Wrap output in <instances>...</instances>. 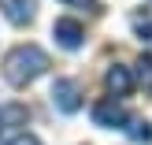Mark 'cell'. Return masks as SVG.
<instances>
[{"mask_svg":"<svg viewBox=\"0 0 152 145\" xmlns=\"http://www.w3.org/2000/svg\"><path fill=\"white\" fill-rule=\"evenodd\" d=\"M130 26H134V34H137L141 41H152V7L134 11V15H130Z\"/></svg>","mask_w":152,"mask_h":145,"instance_id":"ba28073f","label":"cell"},{"mask_svg":"<svg viewBox=\"0 0 152 145\" xmlns=\"http://www.w3.org/2000/svg\"><path fill=\"white\" fill-rule=\"evenodd\" d=\"M67 7H78V11H100V0H59Z\"/></svg>","mask_w":152,"mask_h":145,"instance_id":"8fae6325","label":"cell"},{"mask_svg":"<svg viewBox=\"0 0 152 145\" xmlns=\"http://www.w3.org/2000/svg\"><path fill=\"white\" fill-rule=\"evenodd\" d=\"M7 145H41V141H37L34 134H26V130H22V134H15V138L7 141Z\"/></svg>","mask_w":152,"mask_h":145,"instance_id":"7c38bea8","label":"cell"},{"mask_svg":"<svg viewBox=\"0 0 152 145\" xmlns=\"http://www.w3.org/2000/svg\"><path fill=\"white\" fill-rule=\"evenodd\" d=\"M52 37H56L63 49H78V45L86 41V30H82V22H74V19H56L52 22Z\"/></svg>","mask_w":152,"mask_h":145,"instance_id":"277c9868","label":"cell"},{"mask_svg":"<svg viewBox=\"0 0 152 145\" xmlns=\"http://www.w3.org/2000/svg\"><path fill=\"white\" fill-rule=\"evenodd\" d=\"M93 123L104 127V130H111V127H126L130 116H126V108L115 101V97H104V101L93 104Z\"/></svg>","mask_w":152,"mask_h":145,"instance_id":"3957f363","label":"cell"},{"mask_svg":"<svg viewBox=\"0 0 152 145\" xmlns=\"http://www.w3.org/2000/svg\"><path fill=\"white\" fill-rule=\"evenodd\" d=\"M104 86H108V93H115V97H126L134 89V74L126 71V67H108V74H104Z\"/></svg>","mask_w":152,"mask_h":145,"instance_id":"8992f818","label":"cell"},{"mask_svg":"<svg viewBox=\"0 0 152 145\" xmlns=\"http://www.w3.org/2000/svg\"><path fill=\"white\" fill-rule=\"evenodd\" d=\"M52 104H56L63 116H74L82 108V86L74 78H56L52 82Z\"/></svg>","mask_w":152,"mask_h":145,"instance_id":"7a4b0ae2","label":"cell"},{"mask_svg":"<svg viewBox=\"0 0 152 145\" xmlns=\"http://www.w3.org/2000/svg\"><path fill=\"white\" fill-rule=\"evenodd\" d=\"M30 112L26 104H0V130H7V127H26Z\"/></svg>","mask_w":152,"mask_h":145,"instance_id":"52a82bcc","label":"cell"},{"mask_svg":"<svg viewBox=\"0 0 152 145\" xmlns=\"http://www.w3.org/2000/svg\"><path fill=\"white\" fill-rule=\"evenodd\" d=\"M137 82L145 86V93H152V52H145L137 60Z\"/></svg>","mask_w":152,"mask_h":145,"instance_id":"9c48e42d","label":"cell"},{"mask_svg":"<svg viewBox=\"0 0 152 145\" xmlns=\"http://www.w3.org/2000/svg\"><path fill=\"white\" fill-rule=\"evenodd\" d=\"M34 0H0V11H4L7 22H15V26H26V22H34Z\"/></svg>","mask_w":152,"mask_h":145,"instance_id":"5b68a950","label":"cell"},{"mask_svg":"<svg viewBox=\"0 0 152 145\" xmlns=\"http://www.w3.org/2000/svg\"><path fill=\"white\" fill-rule=\"evenodd\" d=\"M126 130H130L134 141H152V127L145 123V119H130V123H126Z\"/></svg>","mask_w":152,"mask_h":145,"instance_id":"30bf717a","label":"cell"},{"mask_svg":"<svg viewBox=\"0 0 152 145\" xmlns=\"http://www.w3.org/2000/svg\"><path fill=\"white\" fill-rule=\"evenodd\" d=\"M0 138H4V130H0Z\"/></svg>","mask_w":152,"mask_h":145,"instance_id":"4fadbf2b","label":"cell"},{"mask_svg":"<svg viewBox=\"0 0 152 145\" xmlns=\"http://www.w3.org/2000/svg\"><path fill=\"white\" fill-rule=\"evenodd\" d=\"M0 71H4V78L11 82V86H30L34 78H41V74L48 71V52H45L41 45H15L4 56Z\"/></svg>","mask_w":152,"mask_h":145,"instance_id":"6da1fadb","label":"cell"}]
</instances>
